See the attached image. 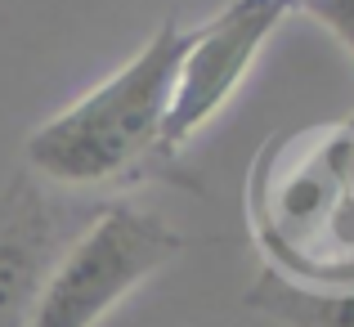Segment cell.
Returning <instances> with one entry per match:
<instances>
[{"label": "cell", "mask_w": 354, "mask_h": 327, "mask_svg": "<svg viewBox=\"0 0 354 327\" xmlns=\"http://www.w3.org/2000/svg\"><path fill=\"white\" fill-rule=\"evenodd\" d=\"M260 274L301 292H354V112L274 130L242 180Z\"/></svg>", "instance_id": "obj_1"}, {"label": "cell", "mask_w": 354, "mask_h": 327, "mask_svg": "<svg viewBox=\"0 0 354 327\" xmlns=\"http://www.w3.org/2000/svg\"><path fill=\"white\" fill-rule=\"evenodd\" d=\"M242 305L278 327H354V292H301L269 274H256L242 292Z\"/></svg>", "instance_id": "obj_6"}, {"label": "cell", "mask_w": 354, "mask_h": 327, "mask_svg": "<svg viewBox=\"0 0 354 327\" xmlns=\"http://www.w3.org/2000/svg\"><path fill=\"white\" fill-rule=\"evenodd\" d=\"M90 202L18 171L0 189V327H27L54 260L90 220Z\"/></svg>", "instance_id": "obj_5"}, {"label": "cell", "mask_w": 354, "mask_h": 327, "mask_svg": "<svg viewBox=\"0 0 354 327\" xmlns=\"http://www.w3.org/2000/svg\"><path fill=\"white\" fill-rule=\"evenodd\" d=\"M301 14H310L314 23H323L354 59V0H296Z\"/></svg>", "instance_id": "obj_7"}, {"label": "cell", "mask_w": 354, "mask_h": 327, "mask_svg": "<svg viewBox=\"0 0 354 327\" xmlns=\"http://www.w3.org/2000/svg\"><path fill=\"white\" fill-rule=\"evenodd\" d=\"M292 5H296V0H292Z\"/></svg>", "instance_id": "obj_8"}, {"label": "cell", "mask_w": 354, "mask_h": 327, "mask_svg": "<svg viewBox=\"0 0 354 327\" xmlns=\"http://www.w3.org/2000/svg\"><path fill=\"white\" fill-rule=\"evenodd\" d=\"M184 247V233L144 202H99L54 260L27 327H99L130 292L171 269Z\"/></svg>", "instance_id": "obj_3"}, {"label": "cell", "mask_w": 354, "mask_h": 327, "mask_svg": "<svg viewBox=\"0 0 354 327\" xmlns=\"http://www.w3.org/2000/svg\"><path fill=\"white\" fill-rule=\"evenodd\" d=\"M189 27L162 18L144 45L104 81L45 117L23 139L27 175L72 198L126 184L148 162L166 157L162 126L171 112L175 72Z\"/></svg>", "instance_id": "obj_2"}, {"label": "cell", "mask_w": 354, "mask_h": 327, "mask_svg": "<svg viewBox=\"0 0 354 327\" xmlns=\"http://www.w3.org/2000/svg\"><path fill=\"white\" fill-rule=\"evenodd\" d=\"M287 14H296L292 0H229L225 9L189 27L180 72H175L171 112L162 126L166 157L189 148L238 99L242 81L251 77L260 50L283 27Z\"/></svg>", "instance_id": "obj_4"}]
</instances>
